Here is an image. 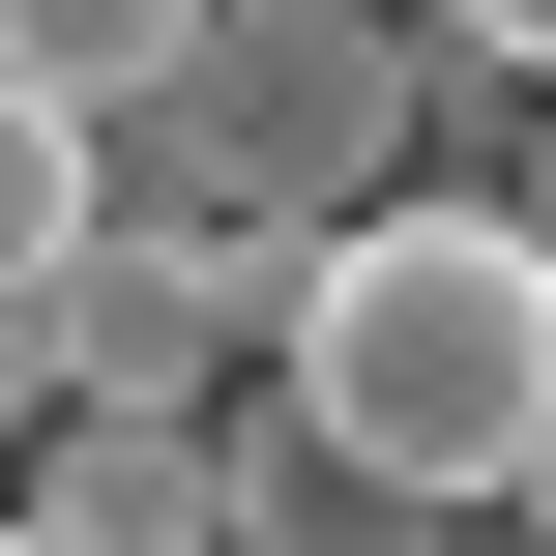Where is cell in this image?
<instances>
[{"label": "cell", "mask_w": 556, "mask_h": 556, "mask_svg": "<svg viewBox=\"0 0 556 556\" xmlns=\"http://www.w3.org/2000/svg\"><path fill=\"white\" fill-rule=\"evenodd\" d=\"M498 205H528V235H556V88H498Z\"/></svg>", "instance_id": "ba28073f"}, {"label": "cell", "mask_w": 556, "mask_h": 556, "mask_svg": "<svg viewBox=\"0 0 556 556\" xmlns=\"http://www.w3.org/2000/svg\"><path fill=\"white\" fill-rule=\"evenodd\" d=\"M323 440H381L410 498H528L556 440V235L498 176H410V205H352L323 264H293V352H264Z\"/></svg>", "instance_id": "6da1fadb"}, {"label": "cell", "mask_w": 556, "mask_h": 556, "mask_svg": "<svg viewBox=\"0 0 556 556\" xmlns=\"http://www.w3.org/2000/svg\"><path fill=\"white\" fill-rule=\"evenodd\" d=\"M528 528H556V440H528Z\"/></svg>", "instance_id": "30bf717a"}, {"label": "cell", "mask_w": 556, "mask_h": 556, "mask_svg": "<svg viewBox=\"0 0 556 556\" xmlns=\"http://www.w3.org/2000/svg\"><path fill=\"white\" fill-rule=\"evenodd\" d=\"M0 556H59V528H29V498H0Z\"/></svg>", "instance_id": "9c48e42d"}, {"label": "cell", "mask_w": 556, "mask_h": 556, "mask_svg": "<svg viewBox=\"0 0 556 556\" xmlns=\"http://www.w3.org/2000/svg\"><path fill=\"white\" fill-rule=\"evenodd\" d=\"M0 59H29V88H88V117H176L205 0H0Z\"/></svg>", "instance_id": "8992f818"}, {"label": "cell", "mask_w": 556, "mask_h": 556, "mask_svg": "<svg viewBox=\"0 0 556 556\" xmlns=\"http://www.w3.org/2000/svg\"><path fill=\"white\" fill-rule=\"evenodd\" d=\"M440 528H469V498H410V469H381V440H323L293 381L235 410V556H440Z\"/></svg>", "instance_id": "277c9868"}, {"label": "cell", "mask_w": 556, "mask_h": 556, "mask_svg": "<svg viewBox=\"0 0 556 556\" xmlns=\"http://www.w3.org/2000/svg\"><path fill=\"white\" fill-rule=\"evenodd\" d=\"M88 205H117V117L0 59V293H59V264H88Z\"/></svg>", "instance_id": "5b68a950"}, {"label": "cell", "mask_w": 556, "mask_h": 556, "mask_svg": "<svg viewBox=\"0 0 556 556\" xmlns=\"http://www.w3.org/2000/svg\"><path fill=\"white\" fill-rule=\"evenodd\" d=\"M0 498H29L59 556H235V410H147V381H59Z\"/></svg>", "instance_id": "3957f363"}, {"label": "cell", "mask_w": 556, "mask_h": 556, "mask_svg": "<svg viewBox=\"0 0 556 556\" xmlns=\"http://www.w3.org/2000/svg\"><path fill=\"white\" fill-rule=\"evenodd\" d=\"M440 88H498V59H440L410 0H205V59H176V117H117V176H205V205L352 235V205H410V117Z\"/></svg>", "instance_id": "7a4b0ae2"}, {"label": "cell", "mask_w": 556, "mask_h": 556, "mask_svg": "<svg viewBox=\"0 0 556 556\" xmlns=\"http://www.w3.org/2000/svg\"><path fill=\"white\" fill-rule=\"evenodd\" d=\"M440 59H498V88H556V0H410Z\"/></svg>", "instance_id": "52a82bcc"}]
</instances>
